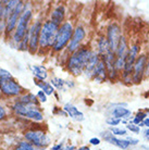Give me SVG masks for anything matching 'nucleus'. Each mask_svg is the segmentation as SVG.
<instances>
[{"mask_svg": "<svg viewBox=\"0 0 149 150\" xmlns=\"http://www.w3.org/2000/svg\"><path fill=\"white\" fill-rule=\"evenodd\" d=\"M93 53L94 50H92L88 47H83L82 46L75 52L71 53V56L67 58V62H65L67 71L74 76H78L82 73H84L86 64L89 61Z\"/></svg>", "mask_w": 149, "mask_h": 150, "instance_id": "obj_1", "label": "nucleus"}, {"mask_svg": "<svg viewBox=\"0 0 149 150\" xmlns=\"http://www.w3.org/2000/svg\"><path fill=\"white\" fill-rule=\"evenodd\" d=\"M30 4H26L25 2V4H24V11L22 12V14L20 16L19 22L16 24V27H15L14 32H13L11 38H10V41L13 44L14 47H16V45L28 33L30 26L31 24H32V20H33V11L30 8Z\"/></svg>", "mask_w": 149, "mask_h": 150, "instance_id": "obj_2", "label": "nucleus"}, {"mask_svg": "<svg viewBox=\"0 0 149 150\" xmlns=\"http://www.w3.org/2000/svg\"><path fill=\"white\" fill-rule=\"evenodd\" d=\"M10 109L16 116L24 117L26 120H31L33 122L44 121V112L40 105H24L14 100L10 105Z\"/></svg>", "mask_w": 149, "mask_h": 150, "instance_id": "obj_3", "label": "nucleus"}, {"mask_svg": "<svg viewBox=\"0 0 149 150\" xmlns=\"http://www.w3.org/2000/svg\"><path fill=\"white\" fill-rule=\"evenodd\" d=\"M74 30V26L70 21H64L58 28L55 40L52 42L51 50L53 52H61L62 50L67 48V44L70 42Z\"/></svg>", "mask_w": 149, "mask_h": 150, "instance_id": "obj_4", "label": "nucleus"}, {"mask_svg": "<svg viewBox=\"0 0 149 150\" xmlns=\"http://www.w3.org/2000/svg\"><path fill=\"white\" fill-rule=\"evenodd\" d=\"M59 26L52 23L50 20H46L43 22V27L39 35V51L38 52H44L48 49H51L52 42L55 40L56 34L58 32Z\"/></svg>", "mask_w": 149, "mask_h": 150, "instance_id": "obj_5", "label": "nucleus"}, {"mask_svg": "<svg viewBox=\"0 0 149 150\" xmlns=\"http://www.w3.org/2000/svg\"><path fill=\"white\" fill-rule=\"evenodd\" d=\"M24 140L31 143L35 147H40V148H46L50 145L51 138L47 134V132L41 129V128H30L24 132Z\"/></svg>", "mask_w": 149, "mask_h": 150, "instance_id": "obj_6", "label": "nucleus"}, {"mask_svg": "<svg viewBox=\"0 0 149 150\" xmlns=\"http://www.w3.org/2000/svg\"><path fill=\"white\" fill-rule=\"evenodd\" d=\"M23 93H25V90L14 77H10V79L0 81V94L4 97L18 98Z\"/></svg>", "mask_w": 149, "mask_h": 150, "instance_id": "obj_7", "label": "nucleus"}, {"mask_svg": "<svg viewBox=\"0 0 149 150\" xmlns=\"http://www.w3.org/2000/svg\"><path fill=\"white\" fill-rule=\"evenodd\" d=\"M138 53H139V47L138 45L131 46L128 51H127L126 58H125V63H124L123 73H122V79L124 83L133 82V69H134L135 60L137 59Z\"/></svg>", "mask_w": 149, "mask_h": 150, "instance_id": "obj_8", "label": "nucleus"}, {"mask_svg": "<svg viewBox=\"0 0 149 150\" xmlns=\"http://www.w3.org/2000/svg\"><path fill=\"white\" fill-rule=\"evenodd\" d=\"M41 20L33 21L28 30V52L32 54L38 53L39 51V35L43 27Z\"/></svg>", "mask_w": 149, "mask_h": 150, "instance_id": "obj_9", "label": "nucleus"}, {"mask_svg": "<svg viewBox=\"0 0 149 150\" xmlns=\"http://www.w3.org/2000/svg\"><path fill=\"white\" fill-rule=\"evenodd\" d=\"M24 4L25 2L24 1H21L19 0V2L16 4V7L14 8V10L12 11V13L7 18L6 20V35H4V38H7L10 40L13 32H14L15 27H16V24L19 22V19L22 12L24 11Z\"/></svg>", "mask_w": 149, "mask_h": 150, "instance_id": "obj_10", "label": "nucleus"}, {"mask_svg": "<svg viewBox=\"0 0 149 150\" xmlns=\"http://www.w3.org/2000/svg\"><path fill=\"white\" fill-rule=\"evenodd\" d=\"M86 37V30L82 25H78V26L74 27L73 30V34L72 37L70 39V42L67 46V51L69 53L75 52L77 49H79L82 47V42Z\"/></svg>", "mask_w": 149, "mask_h": 150, "instance_id": "obj_11", "label": "nucleus"}, {"mask_svg": "<svg viewBox=\"0 0 149 150\" xmlns=\"http://www.w3.org/2000/svg\"><path fill=\"white\" fill-rule=\"evenodd\" d=\"M121 36H122V32H121V27L119 26V24L111 23L107 28V36H106L108 39L109 47H110L111 52L116 53Z\"/></svg>", "mask_w": 149, "mask_h": 150, "instance_id": "obj_12", "label": "nucleus"}, {"mask_svg": "<svg viewBox=\"0 0 149 150\" xmlns=\"http://www.w3.org/2000/svg\"><path fill=\"white\" fill-rule=\"evenodd\" d=\"M147 59H148V57L146 56V54H140V56H138L137 59L135 60L134 69H133V82L134 83L142 82L143 76L145 74Z\"/></svg>", "mask_w": 149, "mask_h": 150, "instance_id": "obj_13", "label": "nucleus"}, {"mask_svg": "<svg viewBox=\"0 0 149 150\" xmlns=\"http://www.w3.org/2000/svg\"><path fill=\"white\" fill-rule=\"evenodd\" d=\"M100 59L104 61V65H106V70H107V75H108V79L110 81H114L118 77V73L116 65H114V61H116V54L113 52L107 53L106 56L100 57Z\"/></svg>", "mask_w": 149, "mask_h": 150, "instance_id": "obj_14", "label": "nucleus"}, {"mask_svg": "<svg viewBox=\"0 0 149 150\" xmlns=\"http://www.w3.org/2000/svg\"><path fill=\"white\" fill-rule=\"evenodd\" d=\"M102 136V138L107 142V143L111 144L113 146L118 147V148H121V149H127L128 147H130V144L127 142L126 139H120L118 137H116L114 135H112L110 132H106V133H102L101 134Z\"/></svg>", "mask_w": 149, "mask_h": 150, "instance_id": "obj_15", "label": "nucleus"}, {"mask_svg": "<svg viewBox=\"0 0 149 150\" xmlns=\"http://www.w3.org/2000/svg\"><path fill=\"white\" fill-rule=\"evenodd\" d=\"M64 19H65V8L63 4H59L52 9V11L50 12V19H49L52 23L60 26L62 23H64Z\"/></svg>", "mask_w": 149, "mask_h": 150, "instance_id": "obj_16", "label": "nucleus"}, {"mask_svg": "<svg viewBox=\"0 0 149 150\" xmlns=\"http://www.w3.org/2000/svg\"><path fill=\"white\" fill-rule=\"evenodd\" d=\"M92 79L94 81H96L97 83H102L106 79H108V75H107V70H106V65H104V61L101 60L98 62V64L96 65V68L94 70L93 75H92Z\"/></svg>", "mask_w": 149, "mask_h": 150, "instance_id": "obj_17", "label": "nucleus"}, {"mask_svg": "<svg viewBox=\"0 0 149 150\" xmlns=\"http://www.w3.org/2000/svg\"><path fill=\"white\" fill-rule=\"evenodd\" d=\"M63 111L67 113V115H69L71 119H73L76 122H82V121L85 120L84 114L74 105H72V103H69V102L65 103L63 105Z\"/></svg>", "mask_w": 149, "mask_h": 150, "instance_id": "obj_18", "label": "nucleus"}, {"mask_svg": "<svg viewBox=\"0 0 149 150\" xmlns=\"http://www.w3.org/2000/svg\"><path fill=\"white\" fill-rule=\"evenodd\" d=\"M30 70L34 75V79L38 81H46L48 77V71L45 65L41 64H33L30 65Z\"/></svg>", "mask_w": 149, "mask_h": 150, "instance_id": "obj_19", "label": "nucleus"}, {"mask_svg": "<svg viewBox=\"0 0 149 150\" xmlns=\"http://www.w3.org/2000/svg\"><path fill=\"white\" fill-rule=\"evenodd\" d=\"M16 101H19L20 103H22L24 105H39V101L37 100V97L36 95L33 94V93H30V91H26V93H23L20 97H18L15 99Z\"/></svg>", "mask_w": 149, "mask_h": 150, "instance_id": "obj_20", "label": "nucleus"}, {"mask_svg": "<svg viewBox=\"0 0 149 150\" xmlns=\"http://www.w3.org/2000/svg\"><path fill=\"white\" fill-rule=\"evenodd\" d=\"M100 61V56L98 54L96 51H94V53L92 54L90 57L89 61L87 62L85 67V70H84V73H85L86 77H88V79H92V75H93V72L96 68V65L98 64V62Z\"/></svg>", "mask_w": 149, "mask_h": 150, "instance_id": "obj_21", "label": "nucleus"}, {"mask_svg": "<svg viewBox=\"0 0 149 150\" xmlns=\"http://www.w3.org/2000/svg\"><path fill=\"white\" fill-rule=\"evenodd\" d=\"M109 52H110V47L108 39L106 36H100L97 40V53L100 57H104Z\"/></svg>", "mask_w": 149, "mask_h": 150, "instance_id": "obj_22", "label": "nucleus"}, {"mask_svg": "<svg viewBox=\"0 0 149 150\" xmlns=\"http://www.w3.org/2000/svg\"><path fill=\"white\" fill-rule=\"evenodd\" d=\"M132 114L131 110L126 109V108H123V107H116L113 108V110L111 111V115L116 119H119V120H126L128 119Z\"/></svg>", "mask_w": 149, "mask_h": 150, "instance_id": "obj_23", "label": "nucleus"}, {"mask_svg": "<svg viewBox=\"0 0 149 150\" xmlns=\"http://www.w3.org/2000/svg\"><path fill=\"white\" fill-rule=\"evenodd\" d=\"M34 84L37 87H39V89L43 90L47 96H51L55 93V88L52 87V85L49 82L46 81H38V79H34Z\"/></svg>", "mask_w": 149, "mask_h": 150, "instance_id": "obj_24", "label": "nucleus"}, {"mask_svg": "<svg viewBox=\"0 0 149 150\" xmlns=\"http://www.w3.org/2000/svg\"><path fill=\"white\" fill-rule=\"evenodd\" d=\"M46 148H40V147H35L31 143L26 140H21L16 144L13 148V150H45Z\"/></svg>", "mask_w": 149, "mask_h": 150, "instance_id": "obj_25", "label": "nucleus"}, {"mask_svg": "<svg viewBox=\"0 0 149 150\" xmlns=\"http://www.w3.org/2000/svg\"><path fill=\"white\" fill-rule=\"evenodd\" d=\"M49 83L51 84L53 88H57V89H63L65 86V81L61 77H52Z\"/></svg>", "mask_w": 149, "mask_h": 150, "instance_id": "obj_26", "label": "nucleus"}, {"mask_svg": "<svg viewBox=\"0 0 149 150\" xmlns=\"http://www.w3.org/2000/svg\"><path fill=\"white\" fill-rule=\"evenodd\" d=\"M110 133H111L112 135L116 136H125L127 135V131L125 128H121V127H118V126H114V127H111L110 128Z\"/></svg>", "mask_w": 149, "mask_h": 150, "instance_id": "obj_27", "label": "nucleus"}, {"mask_svg": "<svg viewBox=\"0 0 149 150\" xmlns=\"http://www.w3.org/2000/svg\"><path fill=\"white\" fill-rule=\"evenodd\" d=\"M146 116H147V113L143 112V111H139V112L136 114V116L133 119V122H132V123L135 124V125H138V124H140L143 121L145 120Z\"/></svg>", "mask_w": 149, "mask_h": 150, "instance_id": "obj_28", "label": "nucleus"}, {"mask_svg": "<svg viewBox=\"0 0 149 150\" xmlns=\"http://www.w3.org/2000/svg\"><path fill=\"white\" fill-rule=\"evenodd\" d=\"M106 123L108 124V125H110L111 127H114V126H116V125H119L121 123V120L116 119L113 116H109V117H107V120H106Z\"/></svg>", "mask_w": 149, "mask_h": 150, "instance_id": "obj_29", "label": "nucleus"}, {"mask_svg": "<svg viewBox=\"0 0 149 150\" xmlns=\"http://www.w3.org/2000/svg\"><path fill=\"white\" fill-rule=\"evenodd\" d=\"M36 97H37V100L39 101V103H45L47 102V95L43 91V90H38L36 93Z\"/></svg>", "mask_w": 149, "mask_h": 150, "instance_id": "obj_30", "label": "nucleus"}, {"mask_svg": "<svg viewBox=\"0 0 149 150\" xmlns=\"http://www.w3.org/2000/svg\"><path fill=\"white\" fill-rule=\"evenodd\" d=\"M8 116V112H7V109H6V107L4 105H1L0 103V122H2L7 119Z\"/></svg>", "mask_w": 149, "mask_h": 150, "instance_id": "obj_31", "label": "nucleus"}, {"mask_svg": "<svg viewBox=\"0 0 149 150\" xmlns=\"http://www.w3.org/2000/svg\"><path fill=\"white\" fill-rule=\"evenodd\" d=\"M126 128L128 129V131L133 132V133H136V134L140 132V128H139V126H138V125H135V124H133V123H128V124H127Z\"/></svg>", "mask_w": 149, "mask_h": 150, "instance_id": "obj_32", "label": "nucleus"}, {"mask_svg": "<svg viewBox=\"0 0 149 150\" xmlns=\"http://www.w3.org/2000/svg\"><path fill=\"white\" fill-rule=\"evenodd\" d=\"M6 35V21H0V38Z\"/></svg>", "mask_w": 149, "mask_h": 150, "instance_id": "obj_33", "label": "nucleus"}, {"mask_svg": "<svg viewBox=\"0 0 149 150\" xmlns=\"http://www.w3.org/2000/svg\"><path fill=\"white\" fill-rule=\"evenodd\" d=\"M89 144L93 146H99L100 145V139L97 138V137H93V138L89 139Z\"/></svg>", "mask_w": 149, "mask_h": 150, "instance_id": "obj_34", "label": "nucleus"}, {"mask_svg": "<svg viewBox=\"0 0 149 150\" xmlns=\"http://www.w3.org/2000/svg\"><path fill=\"white\" fill-rule=\"evenodd\" d=\"M63 148H64V144L61 142V143H59V144L53 145V146L51 147V150H63Z\"/></svg>", "mask_w": 149, "mask_h": 150, "instance_id": "obj_35", "label": "nucleus"}, {"mask_svg": "<svg viewBox=\"0 0 149 150\" xmlns=\"http://www.w3.org/2000/svg\"><path fill=\"white\" fill-rule=\"evenodd\" d=\"M126 140L128 142V144H130V146H131V145H133V146H134V145H137V144L139 143V142H138V139L133 138V137H127Z\"/></svg>", "mask_w": 149, "mask_h": 150, "instance_id": "obj_36", "label": "nucleus"}, {"mask_svg": "<svg viewBox=\"0 0 149 150\" xmlns=\"http://www.w3.org/2000/svg\"><path fill=\"white\" fill-rule=\"evenodd\" d=\"M4 20V1H0V21Z\"/></svg>", "mask_w": 149, "mask_h": 150, "instance_id": "obj_37", "label": "nucleus"}, {"mask_svg": "<svg viewBox=\"0 0 149 150\" xmlns=\"http://www.w3.org/2000/svg\"><path fill=\"white\" fill-rule=\"evenodd\" d=\"M63 150H77V148H76L75 146H73V145H70V146L64 147Z\"/></svg>", "mask_w": 149, "mask_h": 150, "instance_id": "obj_38", "label": "nucleus"}, {"mask_svg": "<svg viewBox=\"0 0 149 150\" xmlns=\"http://www.w3.org/2000/svg\"><path fill=\"white\" fill-rule=\"evenodd\" d=\"M65 85L67 87L72 88V87H74V83H72V81H65Z\"/></svg>", "mask_w": 149, "mask_h": 150, "instance_id": "obj_39", "label": "nucleus"}, {"mask_svg": "<svg viewBox=\"0 0 149 150\" xmlns=\"http://www.w3.org/2000/svg\"><path fill=\"white\" fill-rule=\"evenodd\" d=\"M143 124H144V126H147L149 128V119L148 117H146L145 120L143 121Z\"/></svg>", "mask_w": 149, "mask_h": 150, "instance_id": "obj_40", "label": "nucleus"}, {"mask_svg": "<svg viewBox=\"0 0 149 150\" xmlns=\"http://www.w3.org/2000/svg\"><path fill=\"white\" fill-rule=\"evenodd\" d=\"M144 136H145L146 139H148V140H149V128H148V129H146V131L144 132Z\"/></svg>", "mask_w": 149, "mask_h": 150, "instance_id": "obj_41", "label": "nucleus"}, {"mask_svg": "<svg viewBox=\"0 0 149 150\" xmlns=\"http://www.w3.org/2000/svg\"><path fill=\"white\" fill-rule=\"evenodd\" d=\"M77 150H90V148L88 146H82V147H79Z\"/></svg>", "mask_w": 149, "mask_h": 150, "instance_id": "obj_42", "label": "nucleus"}]
</instances>
